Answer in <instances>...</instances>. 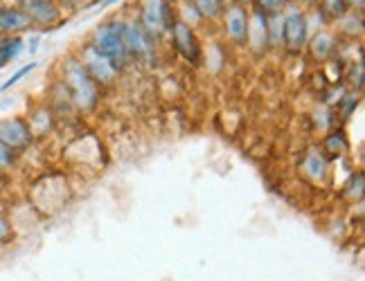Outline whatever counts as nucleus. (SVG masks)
I'll use <instances>...</instances> for the list:
<instances>
[{"mask_svg":"<svg viewBox=\"0 0 365 281\" xmlns=\"http://www.w3.org/2000/svg\"><path fill=\"white\" fill-rule=\"evenodd\" d=\"M27 21H30L34 32H52L66 23V7L59 0H11Z\"/></svg>","mask_w":365,"mask_h":281,"instance_id":"nucleus-4","label":"nucleus"},{"mask_svg":"<svg viewBox=\"0 0 365 281\" xmlns=\"http://www.w3.org/2000/svg\"><path fill=\"white\" fill-rule=\"evenodd\" d=\"M309 120H312V126L314 129L322 135V133H327V131H331L334 126H341L339 124V117H336V112H334V108L331 106H327V104H322V102H318L316 106H314V110H312V115H309Z\"/></svg>","mask_w":365,"mask_h":281,"instance_id":"nucleus-19","label":"nucleus"},{"mask_svg":"<svg viewBox=\"0 0 365 281\" xmlns=\"http://www.w3.org/2000/svg\"><path fill=\"white\" fill-rule=\"evenodd\" d=\"M25 120H27V124H30V131H32L36 142L48 139L54 131H57V122H59V117L54 115V110L48 106V102H38V104L27 108Z\"/></svg>","mask_w":365,"mask_h":281,"instance_id":"nucleus-13","label":"nucleus"},{"mask_svg":"<svg viewBox=\"0 0 365 281\" xmlns=\"http://www.w3.org/2000/svg\"><path fill=\"white\" fill-rule=\"evenodd\" d=\"M21 156L19 153H14L5 142H0V174L3 176H11L16 169L21 166Z\"/></svg>","mask_w":365,"mask_h":281,"instance_id":"nucleus-27","label":"nucleus"},{"mask_svg":"<svg viewBox=\"0 0 365 281\" xmlns=\"http://www.w3.org/2000/svg\"><path fill=\"white\" fill-rule=\"evenodd\" d=\"M59 3H63V0H59Z\"/></svg>","mask_w":365,"mask_h":281,"instance_id":"nucleus-34","label":"nucleus"},{"mask_svg":"<svg viewBox=\"0 0 365 281\" xmlns=\"http://www.w3.org/2000/svg\"><path fill=\"white\" fill-rule=\"evenodd\" d=\"M57 79L66 88V92L70 97V104H73V108L77 110V115H91V112L100 108L104 90L93 81L88 70L81 65L75 52L61 59L59 70H57Z\"/></svg>","mask_w":365,"mask_h":281,"instance_id":"nucleus-1","label":"nucleus"},{"mask_svg":"<svg viewBox=\"0 0 365 281\" xmlns=\"http://www.w3.org/2000/svg\"><path fill=\"white\" fill-rule=\"evenodd\" d=\"M309 36H312V30H309L307 7L291 3L282 11V50L287 54H302Z\"/></svg>","mask_w":365,"mask_h":281,"instance_id":"nucleus-6","label":"nucleus"},{"mask_svg":"<svg viewBox=\"0 0 365 281\" xmlns=\"http://www.w3.org/2000/svg\"><path fill=\"white\" fill-rule=\"evenodd\" d=\"M293 3H300V5L309 7V5H314V3H316V0H293Z\"/></svg>","mask_w":365,"mask_h":281,"instance_id":"nucleus-32","label":"nucleus"},{"mask_svg":"<svg viewBox=\"0 0 365 281\" xmlns=\"http://www.w3.org/2000/svg\"><path fill=\"white\" fill-rule=\"evenodd\" d=\"M298 174L304 182L314 187H325L329 178H331V162L325 158V153H322L316 147H309L300 153V160H298Z\"/></svg>","mask_w":365,"mask_h":281,"instance_id":"nucleus-11","label":"nucleus"},{"mask_svg":"<svg viewBox=\"0 0 365 281\" xmlns=\"http://www.w3.org/2000/svg\"><path fill=\"white\" fill-rule=\"evenodd\" d=\"M36 65H38L36 61H30V63H25L23 68H19L16 73H14V75H11V77H9V79L3 83V86H0V92H7V90H11L14 86H16L19 81H23L27 75H32L34 70H36Z\"/></svg>","mask_w":365,"mask_h":281,"instance_id":"nucleus-29","label":"nucleus"},{"mask_svg":"<svg viewBox=\"0 0 365 281\" xmlns=\"http://www.w3.org/2000/svg\"><path fill=\"white\" fill-rule=\"evenodd\" d=\"M363 83H365V70H363V61H361V56H359L356 61L345 63V70H343V86L349 88V90L361 92L363 90Z\"/></svg>","mask_w":365,"mask_h":281,"instance_id":"nucleus-24","label":"nucleus"},{"mask_svg":"<svg viewBox=\"0 0 365 281\" xmlns=\"http://www.w3.org/2000/svg\"><path fill=\"white\" fill-rule=\"evenodd\" d=\"M304 52L314 63H329L341 54V38L336 36L331 27H327V30H318L309 36Z\"/></svg>","mask_w":365,"mask_h":281,"instance_id":"nucleus-12","label":"nucleus"},{"mask_svg":"<svg viewBox=\"0 0 365 281\" xmlns=\"http://www.w3.org/2000/svg\"><path fill=\"white\" fill-rule=\"evenodd\" d=\"M363 193H365V174L361 171V169H356V171H352L347 176L345 185L341 189V196L347 201V203H361L363 201Z\"/></svg>","mask_w":365,"mask_h":281,"instance_id":"nucleus-22","label":"nucleus"},{"mask_svg":"<svg viewBox=\"0 0 365 281\" xmlns=\"http://www.w3.org/2000/svg\"><path fill=\"white\" fill-rule=\"evenodd\" d=\"M359 106H361V92L345 88V92L341 95V100L334 104V112H336V117H339V124L343 126L349 117L354 115Z\"/></svg>","mask_w":365,"mask_h":281,"instance_id":"nucleus-21","label":"nucleus"},{"mask_svg":"<svg viewBox=\"0 0 365 281\" xmlns=\"http://www.w3.org/2000/svg\"><path fill=\"white\" fill-rule=\"evenodd\" d=\"M266 34H269V52L282 50V14H269Z\"/></svg>","mask_w":365,"mask_h":281,"instance_id":"nucleus-25","label":"nucleus"},{"mask_svg":"<svg viewBox=\"0 0 365 281\" xmlns=\"http://www.w3.org/2000/svg\"><path fill=\"white\" fill-rule=\"evenodd\" d=\"M86 43L97 52L106 56L120 73H124L131 65L129 48H126V25L124 16H110L102 21L100 25H95V30L91 32Z\"/></svg>","mask_w":365,"mask_h":281,"instance_id":"nucleus-2","label":"nucleus"},{"mask_svg":"<svg viewBox=\"0 0 365 281\" xmlns=\"http://www.w3.org/2000/svg\"><path fill=\"white\" fill-rule=\"evenodd\" d=\"M34 32L25 14L14 3H0V36H25Z\"/></svg>","mask_w":365,"mask_h":281,"instance_id":"nucleus-16","label":"nucleus"},{"mask_svg":"<svg viewBox=\"0 0 365 281\" xmlns=\"http://www.w3.org/2000/svg\"><path fill=\"white\" fill-rule=\"evenodd\" d=\"M0 142H5L14 153H19L21 160L25 153L36 147V139L30 131L25 115H5L0 117Z\"/></svg>","mask_w":365,"mask_h":281,"instance_id":"nucleus-9","label":"nucleus"},{"mask_svg":"<svg viewBox=\"0 0 365 281\" xmlns=\"http://www.w3.org/2000/svg\"><path fill=\"white\" fill-rule=\"evenodd\" d=\"M250 7V21H248V41L246 50L252 56H264L269 52V34H266V25H269V14H264L257 7Z\"/></svg>","mask_w":365,"mask_h":281,"instance_id":"nucleus-14","label":"nucleus"},{"mask_svg":"<svg viewBox=\"0 0 365 281\" xmlns=\"http://www.w3.org/2000/svg\"><path fill=\"white\" fill-rule=\"evenodd\" d=\"M25 52V36H0V70Z\"/></svg>","mask_w":365,"mask_h":281,"instance_id":"nucleus-20","label":"nucleus"},{"mask_svg":"<svg viewBox=\"0 0 365 281\" xmlns=\"http://www.w3.org/2000/svg\"><path fill=\"white\" fill-rule=\"evenodd\" d=\"M248 21H250V7L242 3H226L221 16H219V27L223 41L237 50H246L248 41Z\"/></svg>","mask_w":365,"mask_h":281,"instance_id":"nucleus-7","label":"nucleus"},{"mask_svg":"<svg viewBox=\"0 0 365 281\" xmlns=\"http://www.w3.org/2000/svg\"><path fill=\"white\" fill-rule=\"evenodd\" d=\"M135 18L153 38L163 41L176 18V0H138Z\"/></svg>","mask_w":365,"mask_h":281,"instance_id":"nucleus-3","label":"nucleus"},{"mask_svg":"<svg viewBox=\"0 0 365 281\" xmlns=\"http://www.w3.org/2000/svg\"><path fill=\"white\" fill-rule=\"evenodd\" d=\"M331 30L336 32V36H339V38H347V41L361 38V34H363V14L361 11H347L339 23L331 25Z\"/></svg>","mask_w":365,"mask_h":281,"instance_id":"nucleus-17","label":"nucleus"},{"mask_svg":"<svg viewBox=\"0 0 365 281\" xmlns=\"http://www.w3.org/2000/svg\"><path fill=\"white\" fill-rule=\"evenodd\" d=\"M167 38H170V48L176 52L178 59H182L187 65L196 68L203 63V41L199 36V30L192 27L190 23L180 21L178 16L174 18L170 32H167Z\"/></svg>","mask_w":365,"mask_h":281,"instance_id":"nucleus-5","label":"nucleus"},{"mask_svg":"<svg viewBox=\"0 0 365 281\" xmlns=\"http://www.w3.org/2000/svg\"><path fill=\"white\" fill-rule=\"evenodd\" d=\"M126 25V48H129L131 63H153L158 56V38H153L135 16H124Z\"/></svg>","mask_w":365,"mask_h":281,"instance_id":"nucleus-8","label":"nucleus"},{"mask_svg":"<svg viewBox=\"0 0 365 281\" xmlns=\"http://www.w3.org/2000/svg\"><path fill=\"white\" fill-rule=\"evenodd\" d=\"M226 3H242V5H248L250 0H226Z\"/></svg>","mask_w":365,"mask_h":281,"instance_id":"nucleus-33","label":"nucleus"},{"mask_svg":"<svg viewBox=\"0 0 365 281\" xmlns=\"http://www.w3.org/2000/svg\"><path fill=\"white\" fill-rule=\"evenodd\" d=\"M293 0H250L248 5L262 9L264 14H282Z\"/></svg>","mask_w":365,"mask_h":281,"instance_id":"nucleus-28","label":"nucleus"},{"mask_svg":"<svg viewBox=\"0 0 365 281\" xmlns=\"http://www.w3.org/2000/svg\"><path fill=\"white\" fill-rule=\"evenodd\" d=\"M122 0H102V7H110V5H118Z\"/></svg>","mask_w":365,"mask_h":281,"instance_id":"nucleus-31","label":"nucleus"},{"mask_svg":"<svg viewBox=\"0 0 365 281\" xmlns=\"http://www.w3.org/2000/svg\"><path fill=\"white\" fill-rule=\"evenodd\" d=\"M16 241V225H14L7 209L0 205V248H7Z\"/></svg>","mask_w":365,"mask_h":281,"instance_id":"nucleus-26","label":"nucleus"},{"mask_svg":"<svg viewBox=\"0 0 365 281\" xmlns=\"http://www.w3.org/2000/svg\"><path fill=\"white\" fill-rule=\"evenodd\" d=\"M314 7L320 11V16L329 23V27H331L334 23H339V21L345 16V14L349 11V7H347L345 0H316Z\"/></svg>","mask_w":365,"mask_h":281,"instance_id":"nucleus-23","label":"nucleus"},{"mask_svg":"<svg viewBox=\"0 0 365 281\" xmlns=\"http://www.w3.org/2000/svg\"><path fill=\"white\" fill-rule=\"evenodd\" d=\"M182 3H187L194 9V14L201 18L203 25L217 23L223 7H226V0H182Z\"/></svg>","mask_w":365,"mask_h":281,"instance_id":"nucleus-18","label":"nucleus"},{"mask_svg":"<svg viewBox=\"0 0 365 281\" xmlns=\"http://www.w3.org/2000/svg\"><path fill=\"white\" fill-rule=\"evenodd\" d=\"M318 149L325 153V158L334 164V162L345 160L349 153H352V139H349L343 126H334L331 131L322 133Z\"/></svg>","mask_w":365,"mask_h":281,"instance_id":"nucleus-15","label":"nucleus"},{"mask_svg":"<svg viewBox=\"0 0 365 281\" xmlns=\"http://www.w3.org/2000/svg\"><path fill=\"white\" fill-rule=\"evenodd\" d=\"M347 3V7H349V11H365V0H345Z\"/></svg>","mask_w":365,"mask_h":281,"instance_id":"nucleus-30","label":"nucleus"},{"mask_svg":"<svg viewBox=\"0 0 365 281\" xmlns=\"http://www.w3.org/2000/svg\"><path fill=\"white\" fill-rule=\"evenodd\" d=\"M75 54H77V59L81 61V65L88 70V75L93 77V81H95L102 90L113 88L115 83L120 81V77H122L120 70H118L113 63H110V61L106 59V56L97 54L88 43H83Z\"/></svg>","mask_w":365,"mask_h":281,"instance_id":"nucleus-10","label":"nucleus"}]
</instances>
